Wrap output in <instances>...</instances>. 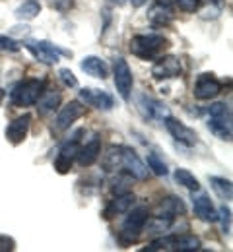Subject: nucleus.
Masks as SVG:
<instances>
[{"instance_id": "obj_1", "label": "nucleus", "mask_w": 233, "mask_h": 252, "mask_svg": "<svg viewBox=\"0 0 233 252\" xmlns=\"http://www.w3.org/2000/svg\"><path fill=\"white\" fill-rule=\"evenodd\" d=\"M167 47V39L164 35H156V33H150V35H136L131 39V53L134 57L142 59V61H152L156 57L162 55V51Z\"/></svg>"}, {"instance_id": "obj_2", "label": "nucleus", "mask_w": 233, "mask_h": 252, "mask_svg": "<svg viewBox=\"0 0 233 252\" xmlns=\"http://www.w3.org/2000/svg\"><path fill=\"white\" fill-rule=\"evenodd\" d=\"M43 88H45V82L43 80H37V78H32V80H24L20 84H16V88L12 90V103L16 107H32L37 103L39 95L43 94Z\"/></svg>"}, {"instance_id": "obj_3", "label": "nucleus", "mask_w": 233, "mask_h": 252, "mask_svg": "<svg viewBox=\"0 0 233 252\" xmlns=\"http://www.w3.org/2000/svg\"><path fill=\"white\" fill-rule=\"evenodd\" d=\"M148 220H150V212H148L146 206H138V208H134L133 212H129L127 220L123 223V229H121V239H123V243L129 245V243L136 241V239L140 237V233L144 231L146 221Z\"/></svg>"}, {"instance_id": "obj_4", "label": "nucleus", "mask_w": 233, "mask_h": 252, "mask_svg": "<svg viewBox=\"0 0 233 252\" xmlns=\"http://www.w3.org/2000/svg\"><path fill=\"white\" fill-rule=\"evenodd\" d=\"M113 80H115V88L119 95L129 101L131 99V94H133V86H134V78H133V70L131 66L127 64L125 59L117 57L113 61Z\"/></svg>"}, {"instance_id": "obj_5", "label": "nucleus", "mask_w": 233, "mask_h": 252, "mask_svg": "<svg viewBox=\"0 0 233 252\" xmlns=\"http://www.w3.org/2000/svg\"><path fill=\"white\" fill-rule=\"evenodd\" d=\"M24 47L33 55L39 63L47 64V66H55V64L61 61V55H63V51L59 47H55L53 43H49V41L28 39L24 43Z\"/></svg>"}, {"instance_id": "obj_6", "label": "nucleus", "mask_w": 233, "mask_h": 252, "mask_svg": "<svg viewBox=\"0 0 233 252\" xmlns=\"http://www.w3.org/2000/svg\"><path fill=\"white\" fill-rule=\"evenodd\" d=\"M183 72V64L179 61V57L175 55H166L160 57L158 63L152 66V76L156 80H171V78H179Z\"/></svg>"}, {"instance_id": "obj_7", "label": "nucleus", "mask_w": 233, "mask_h": 252, "mask_svg": "<svg viewBox=\"0 0 233 252\" xmlns=\"http://www.w3.org/2000/svg\"><path fill=\"white\" fill-rule=\"evenodd\" d=\"M86 115V107L80 101H70L65 107H61L57 119H55V128L57 130H68L78 119Z\"/></svg>"}, {"instance_id": "obj_8", "label": "nucleus", "mask_w": 233, "mask_h": 252, "mask_svg": "<svg viewBox=\"0 0 233 252\" xmlns=\"http://www.w3.org/2000/svg\"><path fill=\"white\" fill-rule=\"evenodd\" d=\"M121 167L133 177V179H138V181H146L148 179V165L138 158V154L131 150V148H123V161H121Z\"/></svg>"}, {"instance_id": "obj_9", "label": "nucleus", "mask_w": 233, "mask_h": 252, "mask_svg": "<svg viewBox=\"0 0 233 252\" xmlns=\"http://www.w3.org/2000/svg\"><path fill=\"white\" fill-rule=\"evenodd\" d=\"M166 128L169 130V134H171L177 142L185 144L187 148H193V146L199 142V136H197V132H195L193 128H189L187 125H183L181 121L173 119L171 115L166 117Z\"/></svg>"}, {"instance_id": "obj_10", "label": "nucleus", "mask_w": 233, "mask_h": 252, "mask_svg": "<svg viewBox=\"0 0 233 252\" xmlns=\"http://www.w3.org/2000/svg\"><path fill=\"white\" fill-rule=\"evenodd\" d=\"M220 92H222V84L214 74L206 72V74H200L197 78V84H195V97L197 99H200V101L214 99Z\"/></svg>"}, {"instance_id": "obj_11", "label": "nucleus", "mask_w": 233, "mask_h": 252, "mask_svg": "<svg viewBox=\"0 0 233 252\" xmlns=\"http://www.w3.org/2000/svg\"><path fill=\"white\" fill-rule=\"evenodd\" d=\"M80 99L86 101V105L90 107H96L101 111H111L115 107V99L113 95L103 92V90H94V88H84L80 92Z\"/></svg>"}, {"instance_id": "obj_12", "label": "nucleus", "mask_w": 233, "mask_h": 252, "mask_svg": "<svg viewBox=\"0 0 233 252\" xmlns=\"http://www.w3.org/2000/svg\"><path fill=\"white\" fill-rule=\"evenodd\" d=\"M78 150H80L78 138H74V140L67 142V144L59 150V156H57V159H55V169H57V173L67 175L68 171L72 169V163H74V159H76V156H78Z\"/></svg>"}, {"instance_id": "obj_13", "label": "nucleus", "mask_w": 233, "mask_h": 252, "mask_svg": "<svg viewBox=\"0 0 233 252\" xmlns=\"http://www.w3.org/2000/svg\"><path fill=\"white\" fill-rule=\"evenodd\" d=\"M30 126H32V115H22V117H18V119H14L8 128H6V138H8V142L10 144H14V146H18V144H22L26 138H28V132H30Z\"/></svg>"}, {"instance_id": "obj_14", "label": "nucleus", "mask_w": 233, "mask_h": 252, "mask_svg": "<svg viewBox=\"0 0 233 252\" xmlns=\"http://www.w3.org/2000/svg\"><path fill=\"white\" fill-rule=\"evenodd\" d=\"M185 204L181 198L177 196H167L162 198L154 210V216H160V218H169V220H175L177 216H183L185 214Z\"/></svg>"}, {"instance_id": "obj_15", "label": "nucleus", "mask_w": 233, "mask_h": 252, "mask_svg": "<svg viewBox=\"0 0 233 252\" xmlns=\"http://www.w3.org/2000/svg\"><path fill=\"white\" fill-rule=\"evenodd\" d=\"M134 194L133 192H123V194H117L111 202H109V206L105 208V212H103V216L107 218V220H111V218H115V216H119V214H125V212H129L131 208H133L134 204Z\"/></svg>"}, {"instance_id": "obj_16", "label": "nucleus", "mask_w": 233, "mask_h": 252, "mask_svg": "<svg viewBox=\"0 0 233 252\" xmlns=\"http://www.w3.org/2000/svg\"><path fill=\"white\" fill-rule=\"evenodd\" d=\"M173 18H175L173 8L167 4L166 0H156L152 4V8L148 10V20L156 26H167V24L173 22Z\"/></svg>"}, {"instance_id": "obj_17", "label": "nucleus", "mask_w": 233, "mask_h": 252, "mask_svg": "<svg viewBox=\"0 0 233 252\" xmlns=\"http://www.w3.org/2000/svg\"><path fill=\"white\" fill-rule=\"evenodd\" d=\"M100 154H101V140L100 136H94L86 146H82L78 150L76 161L80 163V167H90V165H94L98 161Z\"/></svg>"}, {"instance_id": "obj_18", "label": "nucleus", "mask_w": 233, "mask_h": 252, "mask_svg": "<svg viewBox=\"0 0 233 252\" xmlns=\"http://www.w3.org/2000/svg\"><path fill=\"white\" fill-rule=\"evenodd\" d=\"M193 208H195V214L202 221H208V223H216L218 221V210L214 208V204H212L208 194H199L193 200Z\"/></svg>"}, {"instance_id": "obj_19", "label": "nucleus", "mask_w": 233, "mask_h": 252, "mask_svg": "<svg viewBox=\"0 0 233 252\" xmlns=\"http://www.w3.org/2000/svg\"><path fill=\"white\" fill-rule=\"evenodd\" d=\"M200 249V239L195 235H173L167 237V251L177 252H193Z\"/></svg>"}, {"instance_id": "obj_20", "label": "nucleus", "mask_w": 233, "mask_h": 252, "mask_svg": "<svg viewBox=\"0 0 233 252\" xmlns=\"http://www.w3.org/2000/svg\"><path fill=\"white\" fill-rule=\"evenodd\" d=\"M80 66L88 76H94V78H100V80H105L109 76V66L105 61H101L100 57H86Z\"/></svg>"}, {"instance_id": "obj_21", "label": "nucleus", "mask_w": 233, "mask_h": 252, "mask_svg": "<svg viewBox=\"0 0 233 252\" xmlns=\"http://www.w3.org/2000/svg\"><path fill=\"white\" fill-rule=\"evenodd\" d=\"M41 12V4L37 0H26L24 4H20L14 12V16L20 20V22H32L39 16Z\"/></svg>"}, {"instance_id": "obj_22", "label": "nucleus", "mask_w": 233, "mask_h": 252, "mask_svg": "<svg viewBox=\"0 0 233 252\" xmlns=\"http://www.w3.org/2000/svg\"><path fill=\"white\" fill-rule=\"evenodd\" d=\"M121 161H123V146H111L101 159V165L105 171H117L121 169Z\"/></svg>"}, {"instance_id": "obj_23", "label": "nucleus", "mask_w": 233, "mask_h": 252, "mask_svg": "<svg viewBox=\"0 0 233 252\" xmlns=\"http://www.w3.org/2000/svg\"><path fill=\"white\" fill-rule=\"evenodd\" d=\"M61 105V94L59 92H43L37 99V109L41 115H47L51 111H55Z\"/></svg>"}, {"instance_id": "obj_24", "label": "nucleus", "mask_w": 233, "mask_h": 252, "mask_svg": "<svg viewBox=\"0 0 233 252\" xmlns=\"http://www.w3.org/2000/svg\"><path fill=\"white\" fill-rule=\"evenodd\" d=\"M210 185L214 192L224 200V202H230L233 198V187H232V181L228 179H222V177H210Z\"/></svg>"}, {"instance_id": "obj_25", "label": "nucleus", "mask_w": 233, "mask_h": 252, "mask_svg": "<svg viewBox=\"0 0 233 252\" xmlns=\"http://www.w3.org/2000/svg\"><path fill=\"white\" fill-rule=\"evenodd\" d=\"M208 115H210L212 121H220V123L232 125V109L226 103H212L208 107Z\"/></svg>"}, {"instance_id": "obj_26", "label": "nucleus", "mask_w": 233, "mask_h": 252, "mask_svg": "<svg viewBox=\"0 0 233 252\" xmlns=\"http://www.w3.org/2000/svg\"><path fill=\"white\" fill-rule=\"evenodd\" d=\"M175 181H177L181 187L193 190V192H197V190L200 189L199 179H197L189 169H177V171H175Z\"/></svg>"}, {"instance_id": "obj_27", "label": "nucleus", "mask_w": 233, "mask_h": 252, "mask_svg": "<svg viewBox=\"0 0 233 252\" xmlns=\"http://www.w3.org/2000/svg\"><path fill=\"white\" fill-rule=\"evenodd\" d=\"M200 4L202 6H199L197 10H199V14L204 20H214V18H218L222 14V6L216 0H200Z\"/></svg>"}, {"instance_id": "obj_28", "label": "nucleus", "mask_w": 233, "mask_h": 252, "mask_svg": "<svg viewBox=\"0 0 233 252\" xmlns=\"http://www.w3.org/2000/svg\"><path fill=\"white\" fill-rule=\"evenodd\" d=\"M146 165H148V169L154 173V175H158V177H166L167 173H169V169H167L166 161L160 158L158 154H148V159H146Z\"/></svg>"}, {"instance_id": "obj_29", "label": "nucleus", "mask_w": 233, "mask_h": 252, "mask_svg": "<svg viewBox=\"0 0 233 252\" xmlns=\"http://www.w3.org/2000/svg\"><path fill=\"white\" fill-rule=\"evenodd\" d=\"M208 126H210V130H212L220 140H228V142L232 140V125L220 123V121H212V119H210Z\"/></svg>"}, {"instance_id": "obj_30", "label": "nucleus", "mask_w": 233, "mask_h": 252, "mask_svg": "<svg viewBox=\"0 0 233 252\" xmlns=\"http://www.w3.org/2000/svg\"><path fill=\"white\" fill-rule=\"evenodd\" d=\"M218 220H222V227H224V233L230 235L232 233V210L228 206H222L218 210Z\"/></svg>"}, {"instance_id": "obj_31", "label": "nucleus", "mask_w": 233, "mask_h": 252, "mask_svg": "<svg viewBox=\"0 0 233 252\" xmlns=\"http://www.w3.org/2000/svg\"><path fill=\"white\" fill-rule=\"evenodd\" d=\"M59 78L67 88H78V78L74 76V72L70 68H61L59 70Z\"/></svg>"}, {"instance_id": "obj_32", "label": "nucleus", "mask_w": 233, "mask_h": 252, "mask_svg": "<svg viewBox=\"0 0 233 252\" xmlns=\"http://www.w3.org/2000/svg\"><path fill=\"white\" fill-rule=\"evenodd\" d=\"M0 51H6V53H18V51H20V43L14 41L12 37L0 35Z\"/></svg>"}, {"instance_id": "obj_33", "label": "nucleus", "mask_w": 233, "mask_h": 252, "mask_svg": "<svg viewBox=\"0 0 233 252\" xmlns=\"http://www.w3.org/2000/svg\"><path fill=\"white\" fill-rule=\"evenodd\" d=\"M175 4L179 6V10H183L187 14H193L200 6V0H175Z\"/></svg>"}, {"instance_id": "obj_34", "label": "nucleus", "mask_w": 233, "mask_h": 252, "mask_svg": "<svg viewBox=\"0 0 233 252\" xmlns=\"http://www.w3.org/2000/svg\"><path fill=\"white\" fill-rule=\"evenodd\" d=\"M16 249V241L8 235H0V252H10Z\"/></svg>"}, {"instance_id": "obj_35", "label": "nucleus", "mask_w": 233, "mask_h": 252, "mask_svg": "<svg viewBox=\"0 0 233 252\" xmlns=\"http://www.w3.org/2000/svg\"><path fill=\"white\" fill-rule=\"evenodd\" d=\"M53 6H55L57 10H61V12H67V10H70V8L74 6V0H55Z\"/></svg>"}, {"instance_id": "obj_36", "label": "nucleus", "mask_w": 233, "mask_h": 252, "mask_svg": "<svg viewBox=\"0 0 233 252\" xmlns=\"http://www.w3.org/2000/svg\"><path fill=\"white\" fill-rule=\"evenodd\" d=\"M131 2H133L134 8H142V6H144V4L148 2V0H131Z\"/></svg>"}, {"instance_id": "obj_37", "label": "nucleus", "mask_w": 233, "mask_h": 252, "mask_svg": "<svg viewBox=\"0 0 233 252\" xmlns=\"http://www.w3.org/2000/svg\"><path fill=\"white\" fill-rule=\"evenodd\" d=\"M119 2H123V0H119Z\"/></svg>"}]
</instances>
